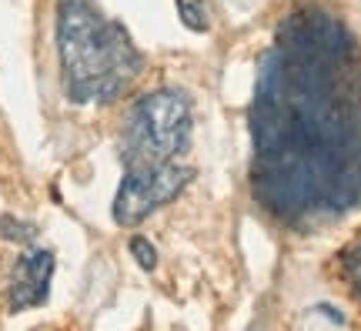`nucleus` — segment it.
Segmentation results:
<instances>
[{"instance_id": "nucleus-1", "label": "nucleus", "mask_w": 361, "mask_h": 331, "mask_svg": "<svg viewBox=\"0 0 361 331\" xmlns=\"http://www.w3.org/2000/svg\"><path fill=\"white\" fill-rule=\"evenodd\" d=\"M251 191L308 228L361 204V51L335 13L301 7L261 54L251 97Z\"/></svg>"}, {"instance_id": "nucleus-2", "label": "nucleus", "mask_w": 361, "mask_h": 331, "mask_svg": "<svg viewBox=\"0 0 361 331\" xmlns=\"http://www.w3.org/2000/svg\"><path fill=\"white\" fill-rule=\"evenodd\" d=\"M57 61L71 104H114L144 74V54L128 27L97 0H57Z\"/></svg>"}, {"instance_id": "nucleus-3", "label": "nucleus", "mask_w": 361, "mask_h": 331, "mask_svg": "<svg viewBox=\"0 0 361 331\" xmlns=\"http://www.w3.org/2000/svg\"><path fill=\"white\" fill-rule=\"evenodd\" d=\"M194 138V107L180 88H157L141 94L124 114L121 161L124 167L164 164L188 154Z\"/></svg>"}, {"instance_id": "nucleus-4", "label": "nucleus", "mask_w": 361, "mask_h": 331, "mask_svg": "<svg viewBox=\"0 0 361 331\" xmlns=\"http://www.w3.org/2000/svg\"><path fill=\"white\" fill-rule=\"evenodd\" d=\"M194 181V171L178 161H164V164H141V167H124V178L117 184L111 215L114 224L121 228H137L141 221L171 204L188 184Z\"/></svg>"}, {"instance_id": "nucleus-5", "label": "nucleus", "mask_w": 361, "mask_h": 331, "mask_svg": "<svg viewBox=\"0 0 361 331\" xmlns=\"http://www.w3.org/2000/svg\"><path fill=\"white\" fill-rule=\"evenodd\" d=\"M57 258L51 248H27L24 255L13 261L11 288H7V305L11 311H30L40 308L51 298V278Z\"/></svg>"}, {"instance_id": "nucleus-6", "label": "nucleus", "mask_w": 361, "mask_h": 331, "mask_svg": "<svg viewBox=\"0 0 361 331\" xmlns=\"http://www.w3.org/2000/svg\"><path fill=\"white\" fill-rule=\"evenodd\" d=\"M180 24L194 30V34H207L211 30V4L207 0H174Z\"/></svg>"}, {"instance_id": "nucleus-7", "label": "nucleus", "mask_w": 361, "mask_h": 331, "mask_svg": "<svg viewBox=\"0 0 361 331\" xmlns=\"http://www.w3.org/2000/svg\"><path fill=\"white\" fill-rule=\"evenodd\" d=\"M0 238L11 244H30L37 238V224L17 215H0Z\"/></svg>"}, {"instance_id": "nucleus-8", "label": "nucleus", "mask_w": 361, "mask_h": 331, "mask_svg": "<svg viewBox=\"0 0 361 331\" xmlns=\"http://www.w3.org/2000/svg\"><path fill=\"white\" fill-rule=\"evenodd\" d=\"M128 248H130V255H134V261L141 265V271H154L157 267V248L144 234H134Z\"/></svg>"}, {"instance_id": "nucleus-9", "label": "nucleus", "mask_w": 361, "mask_h": 331, "mask_svg": "<svg viewBox=\"0 0 361 331\" xmlns=\"http://www.w3.org/2000/svg\"><path fill=\"white\" fill-rule=\"evenodd\" d=\"M341 267H345V278H348V284L355 288V294L361 298V241L341 255Z\"/></svg>"}]
</instances>
